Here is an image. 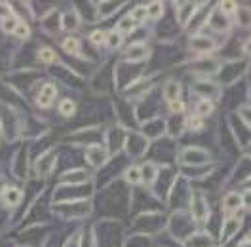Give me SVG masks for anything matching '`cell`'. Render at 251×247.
Here are the masks:
<instances>
[{
  "label": "cell",
  "mask_w": 251,
  "mask_h": 247,
  "mask_svg": "<svg viewBox=\"0 0 251 247\" xmlns=\"http://www.w3.org/2000/svg\"><path fill=\"white\" fill-rule=\"evenodd\" d=\"M240 230V219L236 217H226L223 222V230H221V242H228L232 240L236 232Z\"/></svg>",
  "instance_id": "cell-17"
},
{
  "label": "cell",
  "mask_w": 251,
  "mask_h": 247,
  "mask_svg": "<svg viewBox=\"0 0 251 247\" xmlns=\"http://www.w3.org/2000/svg\"><path fill=\"white\" fill-rule=\"evenodd\" d=\"M124 179L129 185H141V170L137 166H129L124 171Z\"/></svg>",
  "instance_id": "cell-24"
},
{
  "label": "cell",
  "mask_w": 251,
  "mask_h": 247,
  "mask_svg": "<svg viewBox=\"0 0 251 247\" xmlns=\"http://www.w3.org/2000/svg\"><path fill=\"white\" fill-rule=\"evenodd\" d=\"M177 19H179V25H187L190 21V17L196 14V10L200 8V4L196 2H179L177 4Z\"/></svg>",
  "instance_id": "cell-7"
},
{
  "label": "cell",
  "mask_w": 251,
  "mask_h": 247,
  "mask_svg": "<svg viewBox=\"0 0 251 247\" xmlns=\"http://www.w3.org/2000/svg\"><path fill=\"white\" fill-rule=\"evenodd\" d=\"M17 21H19V19H17L16 16L4 17V19H2V23H0V25H2V31H4V32H14V29H16V25H17Z\"/></svg>",
  "instance_id": "cell-38"
},
{
  "label": "cell",
  "mask_w": 251,
  "mask_h": 247,
  "mask_svg": "<svg viewBox=\"0 0 251 247\" xmlns=\"http://www.w3.org/2000/svg\"><path fill=\"white\" fill-rule=\"evenodd\" d=\"M166 131V122L164 120H151V122H145L143 124V135L145 137H152V139H158L162 133Z\"/></svg>",
  "instance_id": "cell-16"
},
{
  "label": "cell",
  "mask_w": 251,
  "mask_h": 247,
  "mask_svg": "<svg viewBox=\"0 0 251 247\" xmlns=\"http://www.w3.org/2000/svg\"><path fill=\"white\" fill-rule=\"evenodd\" d=\"M25 247H29V246H25Z\"/></svg>",
  "instance_id": "cell-45"
},
{
  "label": "cell",
  "mask_w": 251,
  "mask_h": 247,
  "mask_svg": "<svg viewBox=\"0 0 251 247\" xmlns=\"http://www.w3.org/2000/svg\"><path fill=\"white\" fill-rule=\"evenodd\" d=\"M213 171L211 166H200V168H183V175L188 179H202L204 175H209Z\"/></svg>",
  "instance_id": "cell-22"
},
{
  "label": "cell",
  "mask_w": 251,
  "mask_h": 247,
  "mask_svg": "<svg viewBox=\"0 0 251 247\" xmlns=\"http://www.w3.org/2000/svg\"><path fill=\"white\" fill-rule=\"evenodd\" d=\"M78 247H95V230L94 228H88V230H84V234H80Z\"/></svg>",
  "instance_id": "cell-32"
},
{
  "label": "cell",
  "mask_w": 251,
  "mask_h": 247,
  "mask_svg": "<svg viewBox=\"0 0 251 247\" xmlns=\"http://www.w3.org/2000/svg\"><path fill=\"white\" fill-rule=\"evenodd\" d=\"M59 27L65 31H75L80 27V14L76 10H69V12H63L59 16Z\"/></svg>",
  "instance_id": "cell-10"
},
{
  "label": "cell",
  "mask_w": 251,
  "mask_h": 247,
  "mask_svg": "<svg viewBox=\"0 0 251 247\" xmlns=\"http://www.w3.org/2000/svg\"><path fill=\"white\" fill-rule=\"evenodd\" d=\"M190 49L196 53H211L215 49V40L209 36H204V34H196L190 40Z\"/></svg>",
  "instance_id": "cell-6"
},
{
  "label": "cell",
  "mask_w": 251,
  "mask_h": 247,
  "mask_svg": "<svg viewBox=\"0 0 251 247\" xmlns=\"http://www.w3.org/2000/svg\"><path fill=\"white\" fill-rule=\"evenodd\" d=\"M86 160H88V164L92 168L99 170L109 160V148H105L101 145H88V148H86Z\"/></svg>",
  "instance_id": "cell-3"
},
{
  "label": "cell",
  "mask_w": 251,
  "mask_h": 247,
  "mask_svg": "<svg viewBox=\"0 0 251 247\" xmlns=\"http://www.w3.org/2000/svg\"><path fill=\"white\" fill-rule=\"evenodd\" d=\"M240 247H250V238H246V240L242 242V246H240Z\"/></svg>",
  "instance_id": "cell-44"
},
{
  "label": "cell",
  "mask_w": 251,
  "mask_h": 247,
  "mask_svg": "<svg viewBox=\"0 0 251 247\" xmlns=\"http://www.w3.org/2000/svg\"><path fill=\"white\" fill-rule=\"evenodd\" d=\"M190 213H192V219L198 222H204L209 215V203L200 190L192 192V196H190Z\"/></svg>",
  "instance_id": "cell-2"
},
{
  "label": "cell",
  "mask_w": 251,
  "mask_h": 247,
  "mask_svg": "<svg viewBox=\"0 0 251 247\" xmlns=\"http://www.w3.org/2000/svg\"><path fill=\"white\" fill-rule=\"evenodd\" d=\"M194 92L198 93L202 99H207V101H211L213 97H217L219 95V88L215 86V84H211V82H196V86H194Z\"/></svg>",
  "instance_id": "cell-18"
},
{
  "label": "cell",
  "mask_w": 251,
  "mask_h": 247,
  "mask_svg": "<svg viewBox=\"0 0 251 247\" xmlns=\"http://www.w3.org/2000/svg\"><path fill=\"white\" fill-rule=\"evenodd\" d=\"M168 108H170V112H172L173 116H179V114H183V112H185V103H183L181 99H177V101L168 103Z\"/></svg>",
  "instance_id": "cell-39"
},
{
  "label": "cell",
  "mask_w": 251,
  "mask_h": 247,
  "mask_svg": "<svg viewBox=\"0 0 251 247\" xmlns=\"http://www.w3.org/2000/svg\"><path fill=\"white\" fill-rule=\"evenodd\" d=\"M194 71H196V73H202V74H211V73L217 71V61L202 55L198 61L194 63Z\"/></svg>",
  "instance_id": "cell-21"
},
{
  "label": "cell",
  "mask_w": 251,
  "mask_h": 247,
  "mask_svg": "<svg viewBox=\"0 0 251 247\" xmlns=\"http://www.w3.org/2000/svg\"><path fill=\"white\" fill-rule=\"evenodd\" d=\"M14 34H16L17 38L25 40V38H29V36H31V29H29V25H27L25 21H17L16 29H14Z\"/></svg>",
  "instance_id": "cell-37"
},
{
  "label": "cell",
  "mask_w": 251,
  "mask_h": 247,
  "mask_svg": "<svg viewBox=\"0 0 251 247\" xmlns=\"http://www.w3.org/2000/svg\"><path fill=\"white\" fill-rule=\"evenodd\" d=\"M185 247H215V240L209 232H192L183 240Z\"/></svg>",
  "instance_id": "cell-5"
},
{
  "label": "cell",
  "mask_w": 251,
  "mask_h": 247,
  "mask_svg": "<svg viewBox=\"0 0 251 247\" xmlns=\"http://www.w3.org/2000/svg\"><path fill=\"white\" fill-rule=\"evenodd\" d=\"M105 36H107V34H105L103 31H94L92 34H90V42L95 44V46H101V44L105 42Z\"/></svg>",
  "instance_id": "cell-41"
},
{
  "label": "cell",
  "mask_w": 251,
  "mask_h": 247,
  "mask_svg": "<svg viewBox=\"0 0 251 247\" xmlns=\"http://www.w3.org/2000/svg\"><path fill=\"white\" fill-rule=\"evenodd\" d=\"M211 160V152L204 148V147H187L179 152V162L185 168H200V166H207Z\"/></svg>",
  "instance_id": "cell-1"
},
{
  "label": "cell",
  "mask_w": 251,
  "mask_h": 247,
  "mask_svg": "<svg viewBox=\"0 0 251 247\" xmlns=\"http://www.w3.org/2000/svg\"><path fill=\"white\" fill-rule=\"evenodd\" d=\"M0 16H2V19H4V17H8V16H12L10 6H8V4H4V2L0 4Z\"/></svg>",
  "instance_id": "cell-43"
},
{
  "label": "cell",
  "mask_w": 251,
  "mask_h": 247,
  "mask_svg": "<svg viewBox=\"0 0 251 247\" xmlns=\"http://www.w3.org/2000/svg\"><path fill=\"white\" fill-rule=\"evenodd\" d=\"M149 55H151V48L147 44H143V42H133L124 51V59L129 63L145 61V59H149Z\"/></svg>",
  "instance_id": "cell-4"
},
{
  "label": "cell",
  "mask_w": 251,
  "mask_h": 247,
  "mask_svg": "<svg viewBox=\"0 0 251 247\" xmlns=\"http://www.w3.org/2000/svg\"><path fill=\"white\" fill-rule=\"evenodd\" d=\"M61 181L63 183H69V185H84V183H88V173L84 170L67 171L61 177Z\"/></svg>",
  "instance_id": "cell-20"
},
{
  "label": "cell",
  "mask_w": 251,
  "mask_h": 247,
  "mask_svg": "<svg viewBox=\"0 0 251 247\" xmlns=\"http://www.w3.org/2000/svg\"><path fill=\"white\" fill-rule=\"evenodd\" d=\"M120 6H122V2H109V4H107V2H101V4H99V8H101V10H99V17L112 16V14L116 12V8H120Z\"/></svg>",
  "instance_id": "cell-35"
},
{
  "label": "cell",
  "mask_w": 251,
  "mask_h": 247,
  "mask_svg": "<svg viewBox=\"0 0 251 247\" xmlns=\"http://www.w3.org/2000/svg\"><path fill=\"white\" fill-rule=\"evenodd\" d=\"M242 205H244V196L240 192H228L225 196V200H223V207L228 213V217H232V213L242 209Z\"/></svg>",
  "instance_id": "cell-9"
},
{
  "label": "cell",
  "mask_w": 251,
  "mask_h": 247,
  "mask_svg": "<svg viewBox=\"0 0 251 247\" xmlns=\"http://www.w3.org/2000/svg\"><path fill=\"white\" fill-rule=\"evenodd\" d=\"M2 203L6 205V207H16L19 201L23 200V192L16 188V186H6L4 190H2Z\"/></svg>",
  "instance_id": "cell-13"
},
{
  "label": "cell",
  "mask_w": 251,
  "mask_h": 247,
  "mask_svg": "<svg viewBox=\"0 0 251 247\" xmlns=\"http://www.w3.org/2000/svg\"><path fill=\"white\" fill-rule=\"evenodd\" d=\"M53 166H55V154L53 152L40 156V160L36 162V175L38 177H48L53 170Z\"/></svg>",
  "instance_id": "cell-14"
},
{
  "label": "cell",
  "mask_w": 251,
  "mask_h": 247,
  "mask_svg": "<svg viewBox=\"0 0 251 247\" xmlns=\"http://www.w3.org/2000/svg\"><path fill=\"white\" fill-rule=\"evenodd\" d=\"M213 101H207V99H200L198 103H196V116H200V118H205V116H209L211 112H213Z\"/></svg>",
  "instance_id": "cell-27"
},
{
  "label": "cell",
  "mask_w": 251,
  "mask_h": 247,
  "mask_svg": "<svg viewBox=\"0 0 251 247\" xmlns=\"http://www.w3.org/2000/svg\"><path fill=\"white\" fill-rule=\"evenodd\" d=\"M185 125H187L190 131H202L204 129V118H200V116H196V114H192V116H188L187 120H185Z\"/></svg>",
  "instance_id": "cell-33"
},
{
  "label": "cell",
  "mask_w": 251,
  "mask_h": 247,
  "mask_svg": "<svg viewBox=\"0 0 251 247\" xmlns=\"http://www.w3.org/2000/svg\"><path fill=\"white\" fill-rule=\"evenodd\" d=\"M57 95V88H55V84H44L42 86V90L38 93V97H36V103H38V107H50L51 105V101H53V97Z\"/></svg>",
  "instance_id": "cell-15"
},
{
  "label": "cell",
  "mask_w": 251,
  "mask_h": 247,
  "mask_svg": "<svg viewBox=\"0 0 251 247\" xmlns=\"http://www.w3.org/2000/svg\"><path fill=\"white\" fill-rule=\"evenodd\" d=\"M135 27H137V25L131 21V17L124 16L122 19H120V21H118V27H116V31H118L120 34H122V36H124V34H129V32L135 31Z\"/></svg>",
  "instance_id": "cell-29"
},
{
  "label": "cell",
  "mask_w": 251,
  "mask_h": 247,
  "mask_svg": "<svg viewBox=\"0 0 251 247\" xmlns=\"http://www.w3.org/2000/svg\"><path fill=\"white\" fill-rule=\"evenodd\" d=\"M107 141H109V147L112 150L118 148V147H122V143H124V131H120V129H110L109 133H107Z\"/></svg>",
  "instance_id": "cell-25"
},
{
  "label": "cell",
  "mask_w": 251,
  "mask_h": 247,
  "mask_svg": "<svg viewBox=\"0 0 251 247\" xmlns=\"http://www.w3.org/2000/svg\"><path fill=\"white\" fill-rule=\"evenodd\" d=\"M181 93H183V88H181V84L177 80H168L166 82V86H164V97L168 99V103L181 99Z\"/></svg>",
  "instance_id": "cell-19"
},
{
  "label": "cell",
  "mask_w": 251,
  "mask_h": 247,
  "mask_svg": "<svg viewBox=\"0 0 251 247\" xmlns=\"http://www.w3.org/2000/svg\"><path fill=\"white\" fill-rule=\"evenodd\" d=\"M75 112H76V103L73 99H63L59 103V114H63L65 118L75 116Z\"/></svg>",
  "instance_id": "cell-28"
},
{
  "label": "cell",
  "mask_w": 251,
  "mask_h": 247,
  "mask_svg": "<svg viewBox=\"0 0 251 247\" xmlns=\"http://www.w3.org/2000/svg\"><path fill=\"white\" fill-rule=\"evenodd\" d=\"M141 183L147 185H154L158 181V175H160V168H158L154 162H145L141 168Z\"/></svg>",
  "instance_id": "cell-12"
},
{
  "label": "cell",
  "mask_w": 251,
  "mask_h": 247,
  "mask_svg": "<svg viewBox=\"0 0 251 247\" xmlns=\"http://www.w3.org/2000/svg\"><path fill=\"white\" fill-rule=\"evenodd\" d=\"M126 148L131 156H141L147 150V139L143 135H129L126 141Z\"/></svg>",
  "instance_id": "cell-11"
},
{
  "label": "cell",
  "mask_w": 251,
  "mask_h": 247,
  "mask_svg": "<svg viewBox=\"0 0 251 247\" xmlns=\"http://www.w3.org/2000/svg\"><path fill=\"white\" fill-rule=\"evenodd\" d=\"M234 16H238V21L242 27H248L250 25V10L248 8H242V10H236Z\"/></svg>",
  "instance_id": "cell-40"
},
{
  "label": "cell",
  "mask_w": 251,
  "mask_h": 247,
  "mask_svg": "<svg viewBox=\"0 0 251 247\" xmlns=\"http://www.w3.org/2000/svg\"><path fill=\"white\" fill-rule=\"evenodd\" d=\"M105 42H107V46L110 48V49H116V48H120L122 46V42H124V36L120 34V32L116 31H110L107 36H105Z\"/></svg>",
  "instance_id": "cell-30"
},
{
  "label": "cell",
  "mask_w": 251,
  "mask_h": 247,
  "mask_svg": "<svg viewBox=\"0 0 251 247\" xmlns=\"http://www.w3.org/2000/svg\"><path fill=\"white\" fill-rule=\"evenodd\" d=\"M38 59L46 65H53V63H59V57L55 55V51L51 48H40L38 49Z\"/></svg>",
  "instance_id": "cell-26"
},
{
  "label": "cell",
  "mask_w": 251,
  "mask_h": 247,
  "mask_svg": "<svg viewBox=\"0 0 251 247\" xmlns=\"http://www.w3.org/2000/svg\"><path fill=\"white\" fill-rule=\"evenodd\" d=\"M127 16L131 17V21L135 25H141V23H145V19H147V6H135Z\"/></svg>",
  "instance_id": "cell-31"
},
{
  "label": "cell",
  "mask_w": 251,
  "mask_h": 247,
  "mask_svg": "<svg viewBox=\"0 0 251 247\" xmlns=\"http://www.w3.org/2000/svg\"><path fill=\"white\" fill-rule=\"evenodd\" d=\"M63 51L65 53H69V55H78L80 51V40L78 38H75V36H69V38H65L63 40Z\"/></svg>",
  "instance_id": "cell-23"
},
{
  "label": "cell",
  "mask_w": 251,
  "mask_h": 247,
  "mask_svg": "<svg viewBox=\"0 0 251 247\" xmlns=\"http://www.w3.org/2000/svg\"><path fill=\"white\" fill-rule=\"evenodd\" d=\"M164 14V4L162 2H151L149 6H147V17H151V19H160Z\"/></svg>",
  "instance_id": "cell-34"
},
{
  "label": "cell",
  "mask_w": 251,
  "mask_h": 247,
  "mask_svg": "<svg viewBox=\"0 0 251 247\" xmlns=\"http://www.w3.org/2000/svg\"><path fill=\"white\" fill-rule=\"evenodd\" d=\"M207 25L217 32H225L230 29V17H226L225 14H221L219 10H213V14L207 19Z\"/></svg>",
  "instance_id": "cell-8"
},
{
  "label": "cell",
  "mask_w": 251,
  "mask_h": 247,
  "mask_svg": "<svg viewBox=\"0 0 251 247\" xmlns=\"http://www.w3.org/2000/svg\"><path fill=\"white\" fill-rule=\"evenodd\" d=\"M78 242H80V234H73L63 247H78Z\"/></svg>",
  "instance_id": "cell-42"
},
{
  "label": "cell",
  "mask_w": 251,
  "mask_h": 247,
  "mask_svg": "<svg viewBox=\"0 0 251 247\" xmlns=\"http://www.w3.org/2000/svg\"><path fill=\"white\" fill-rule=\"evenodd\" d=\"M217 10H219L221 14H225L226 17H232L236 14V10H238V4H236V2H232V0H228V2L225 0V2H221Z\"/></svg>",
  "instance_id": "cell-36"
}]
</instances>
